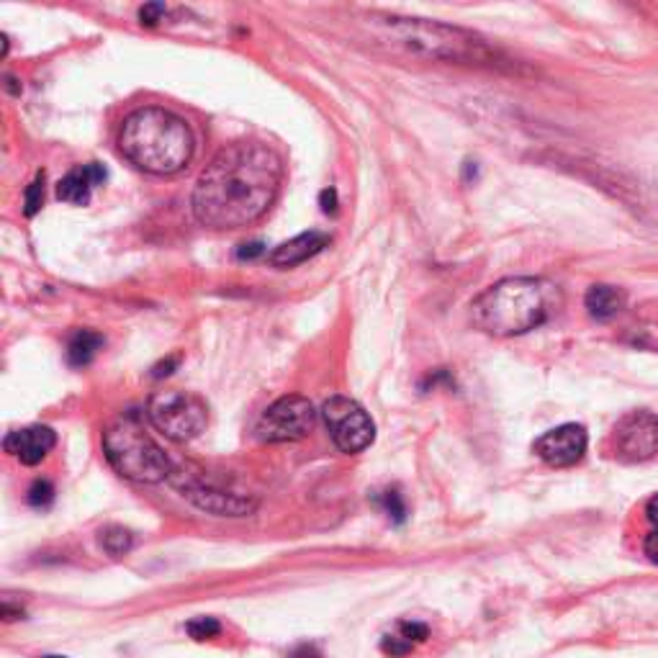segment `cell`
<instances>
[{
	"instance_id": "cell-30",
	"label": "cell",
	"mask_w": 658,
	"mask_h": 658,
	"mask_svg": "<svg viewBox=\"0 0 658 658\" xmlns=\"http://www.w3.org/2000/svg\"><path fill=\"white\" fill-rule=\"evenodd\" d=\"M42 658H64V656H42Z\"/></svg>"
},
{
	"instance_id": "cell-25",
	"label": "cell",
	"mask_w": 658,
	"mask_h": 658,
	"mask_svg": "<svg viewBox=\"0 0 658 658\" xmlns=\"http://www.w3.org/2000/svg\"><path fill=\"white\" fill-rule=\"evenodd\" d=\"M262 252H266V245H262V243H245L237 250V258L239 260H255V258H260Z\"/></svg>"
},
{
	"instance_id": "cell-22",
	"label": "cell",
	"mask_w": 658,
	"mask_h": 658,
	"mask_svg": "<svg viewBox=\"0 0 658 658\" xmlns=\"http://www.w3.org/2000/svg\"><path fill=\"white\" fill-rule=\"evenodd\" d=\"M42 207H44V173H39L32 183H28V188H26V193H24V211H26V216L39 214Z\"/></svg>"
},
{
	"instance_id": "cell-2",
	"label": "cell",
	"mask_w": 658,
	"mask_h": 658,
	"mask_svg": "<svg viewBox=\"0 0 658 658\" xmlns=\"http://www.w3.org/2000/svg\"><path fill=\"white\" fill-rule=\"evenodd\" d=\"M559 304V286L545 278H504L473 298L471 319L481 332L515 338L545 325Z\"/></svg>"
},
{
	"instance_id": "cell-1",
	"label": "cell",
	"mask_w": 658,
	"mask_h": 658,
	"mask_svg": "<svg viewBox=\"0 0 658 658\" xmlns=\"http://www.w3.org/2000/svg\"><path fill=\"white\" fill-rule=\"evenodd\" d=\"M283 183V157L258 139L226 144L196 180L193 216L209 230H245L273 207Z\"/></svg>"
},
{
	"instance_id": "cell-24",
	"label": "cell",
	"mask_w": 658,
	"mask_h": 658,
	"mask_svg": "<svg viewBox=\"0 0 658 658\" xmlns=\"http://www.w3.org/2000/svg\"><path fill=\"white\" fill-rule=\"evenodd\" d=\"M319 203L325 214H334V211H338V191H334V188H325L319 196Z\"/></svg>"
},
{
	"instance_id": "cell-21",
	"label": "cell",
	"mask_w": 658,
	"mask_h": 658,
	"mask_svg": "<svg viewBox=\"0 0 658 658\" xmlns=\"http://www.w3.org/2000/svg\"><path fill=\"white\" fill-rule=\"evenodd\" d=\"M26 502L32 504V507H36V509H47L49 504L55 502V486L49 484L47 479H36L34 484H32V489H28Z\"/></svg>"
},
{
	"instance_id": "cell-26",
	"label": "cell",
	"mask_w": 658,
	"mask_h": 658,
	"mask_svg": "<svg viewBox=\"0 0 658 658\" xmlns=\"http://www.w3.org/2000/svg\"><path fill=\"white\" fill-rule=\"evenodd\" d=\"M643 553L648 555V561L658 563V530L648 532L646 540H643Z\"/></svg>"
},
{
	"instance_id": "cell-17",
	"label": "cell",
	"mask_w": 658,
	"mask_h": 658,
	"mask_svg": "<svg viewBox=\"0 0 658 658\" xmlns=\"http://www.w3.org/2000/svg\"><path fill=\"white\" fill-rule=\"evenodd\" d=\"M104 345L106 340L101 338L98 332H93V329H78L68 340V363L72 368H85V365L96 361V355L104 350Z\"/></svg>"
},
{
	"instance_id": "cell-23",
	"label": "cell",
	"mask_w": 658,
	"mask_h": 658,
	"mask_svg": "<svg viewBox=\"0 0 658 658\" xmlns=\"http://www.w3.org/2000/svg\"><path fill=\"white\" fill-rule=\"evenodd\" d=\"M165 13H167L165 5L148 3V5H142V9H139V21H142L144 26H157L160 21H163Z\"/></svg>"
},
{
	"instance_id": "cell-14",
	"label": "cell",
	"mask_w": 658,
	"mask_h": 658,
	"mask_svg": "<svg viewBox=\"0 0 658 658\" xmlns=\"http://www.w3.org/2000/svg\"><path fill=\"white\" fill-rule=\"evenodd\" d=\"M329 245V237L321 232H304L298 237L289 239V243L278 245L273 252H270V266L275 268H296L306 262L314 255H319L325 247Z\"/></svg>"
},
{
	"instance_id": "cell-6",
	"label": "cell",
	"mask_w": 658,
	"mask_h": 658,
	"mask_svg": "<svg viewBox=\"0 0 658 658\" xmlns=\"http://www.w3.org/2000/svg\"><path fill=\"white\" fill-rule=\"evenodd\" d=\"M148 416L165 437L188 443L207 430L209 407L191 391H157L148 404Z\"/></svg>"
},
{
	"instance_id": "cell-13",
	"label": "cell",
	"mask_w": 658,
	"mask_h": 658,
	"mask_svg": "<svg viewBox=\"0 0 658 658\" xmlns=\"http://www.w3.org/2000/svg\"><path fill=\"white\" fill-rule=\"evenodd\" d=\"M108 178L106 167L101 163H87V165H78L64 175V178L57 183V199L64 203H72V207H85L91 201L93 188L101 186Z\"/></svg>"
},
{
	"instance_id": "cell-5",
	"label": "cell",
	"mask_w": 658,
	"mask_h": 658,
	"mask_svg": "<svg viewBox=\"0 0 658 658\" xmlns=\"http://www.w3.org/2000/svg\"><path fill=\"white\" fill-rule=\"evenodd\" d=\"M384 26L391 32V39L412 52L435 57V60L453 62H484L492 57L489 47L477 34L463 28H450L422 19H384Z\"/></svg>"
},
{
	"instance_id": "cell-7",
	"label": "cell",
	"mask_w": 658,
	"mask_h": 658,
	"mask_svg": "<svg viewBox=\"0 0 658 658\" xmlns=\"http://www.w3.org/2000/svg\"><path fill=\"white\" fill-rule=\"evenodd\" d=\"M321 420H325L332 443L348 456L363 453L376 440V425H373L371 414L355 399H327L325 407H321Z\"/></svg>"
},
{
	"instance_id": "cell-29",
	"label": "cell",
	"mask_w": 658,
	"mask_h": 658,
	"mask_svg": "<svg viewBox=\"0 0 658 658\" xmlns=\"http://www.w3.org/2000/svg\"><path fill=\"white\" fill-rule=\"evenodd\" d=\"M646 517H648V522L654 525V530H658V494L654 496V500H648Z\"/></svg>"
},
{
	"instance_id": "cell-8",
	"label": "cell",
	"mask_w": 658,
	"mask_h": 658,
	"mask_svg": "<svg viewBox=\"0 0 658 658\" xmlns=\"http://www.w3.org/2000/svg\"><path fill=\"white\" fill-rule=\"evenodd\" d=\"M317 427V409L306 397H283L262 412L258 437L266 443L304 440Z\"/></svg>"
},
{
	"instance_id": "cell-15",
	"label": "cell",
	"mask_w": 658,
	"mask_h": 658,
	"mask_svg": "<svg viewBox=\"0 0 658 658\" xmlns=\"http://www.w3.org/2000/svg\"><path fill=\"white\" fill-rule=\"evenodd\" d=\"M430 638V627L416 620H399L389 633L384 635L381 650L391 658H404L412 654L416 646H422Z\"/></svg>"
},
{
	"instance_id": "cell-16",
	"label": "cell",
	"mask_w": 658,
	"mask_h": 658,
	"mask_svg": "<svg viewBox=\"0 0 658 658\" xmlns=\"http://www.w3.org/2000/svg\"><path fill=\"white\" fill-rule=\"evenodd\" d=\"M625 294L615 286H604V283H597L587 291V298H584V306H587L589 317L597 321H607L612 317H618L620 312L625 309Z\"/></svg>"
},
{
	"instance_id": "cell-10",
	"label": "cell",
	"mask_w": 658,
	"mask_h": 658,
	"mask_svg": "<svg viewBox=\"0 0 658 658\" xmlns=\"http://www.w3.org/2000/svg\"><path fill=\"white\" fill-rule=\"evenodd\" d=\"M615 456L623 463H643L658 456V416L633 412L615 427Z\"/></svg>"
},
{
	"instance_id": "cell-9",
	"label": "cell",
	"mask_w": 658,
	"mask_h": 658,
	"mask_svg": "<svg viewBox=\"0 0 658 658\" xmlns=\"http://www.w3.org/2000/svg\"><path fill=\"white\" fill-rule=\"evenodd\" d=\"M171 481L186 500H191L196 507L209 512V515L243 517L250 515V512L258 507V502H255L250 494L232 492V489L219 486L214 481L199 477V473H186L175 468Z\"/></svg>"
},
{
	"instance_id": "cell-20",
	"label": "cell",
	"mask_w": 658,
	"mask_h": 658,
	"mask_svg": "<svg viewBox=\"0 0 658 658\" xmlns=\"http://www.w3.org/2000/svg\"><path fill=\"white\" fill-rule=\"evenodd\" d=\"M186 631H188V635H191L193 641L203 643V641L216 638V635L222 633V623H219L216 618H196V620H191V623L186 625Z\"/></svg>"
},
{
	"instance_id": "cell-19",
	"label": "cell",
	"mask_w": 658,
	"mask_h": 658,
	"mask_svg": "<svg viewBox=\"0 0 658 658\" xmlns=\"http://www.w3.org/2000/svg\"><path fill=\"white\" fill-rule=\"evenodd\" d=\"M376 502L393 525H401L407 520V502H404V496L399 494V489H384V492H378Z\"/></svg>"
},
{
	"instance_id": "cell-12",
	"label": "cell",
	"mask_w": 658,
	"mask_h": 658,
	"mask_svg": "<svg viewBox=\"0 0 658 658\" xmlns=\"http://www.w3.org/2000/svg\"><path fill=\"white\" fill-rule=\"evenodd\" d=\"M55 445H57V435H55V430L47 425H32L24 430H13V433L5 435V440H3L5 453H11V456L21 460L24 466L42 463V460L52 453Z\"/></svg>"
},
{
	"instance_id": "cell-27",
	"label": "cell",
	"mask_w": 658,
	"mask_h": 658,
	"mask_svg": "<svg viewBox=\"0 0 658 658\" xmlns=\"http://www.w3.org/2000/svg\"><path fill=\"white\" fill-rule=\"evenodd\" d=\"M289 658H321V654L314 643H302V646H296L294 650H291Z\"/></svg>"
},
{
	"instance_id": "cell-28",
	"label": "cell",
	"mask_w": 658,
	"mask_h": 658,
	"mask_svg": "<svg viewBox=\"0 0 658 658\" xmlns=\"http://www.w3.org/2000/svg\"><path fill=\"white\" fill-rule=\"evenodd\" d=\"M175 365H178V357H167V361H163V363H157L155 368H152V378H165V376H171L173 373V368Z\"/></svg>"
},
{
	"instance_id": "cell-18",
	"label": "cell",
	"mask_w": 658,
	"mask_h": 658,
	"mask_svg": "<svg viewBox=\"0 0 658 658\" xmlns=\"http://www.w3.org/2000/svg\"><path fill=\"white\" fill-rule=\"evenodd\" d=\"M131 545H134V536L127 528H121V525H108V528L101 530V548L108 555L129 553Z\"/></svg>"
},
{
	"instance_id": "cell-3",
	"label": "cell",
	"mask_w": 658,
	"mask_h": 658,
	"mask_svg": "<svg viewBox=\"0 0 658 658\" xmlns=\"http://www.w3.org/2000/svg\"><path fill=\"white\" fill-rule=\"evenodd\" d=\"M193 131L186 119L160 106L137 108L124 119L119 134L121 155L139 171L175 175L191 163Z\"/></svg>"
},
{
	"instance_id": "cell-11",
	"label": "cell",
	"mask_w": 658,
	"mask_h": 658,
	"mask_svg": "<svg viewBox=\"0 0 658 658\" xmlns=\"http://www.w3.org/2000/svg\"><path fill=\"white\" fill-rule=\"evenodd\" d=\"M587 445H589L587 430L572 422V425H561L551 430V433L540 435L532 448H536L538 458L545 460L548 466L568 468L579 463L584 453H587Z\"/></svg>"
},
{
	"instance_id": "cell-4",
	"label": "cell",
	"mask_w": 658,
	"mask_h": 658,
	"mask_svg": "<svg viewBox=\"0 0 658 658\" xmlns=\"http://www.w3.org/2000/svg\"><path fill=\"white\" fill-rule=\"evenodd\" d=\"M104 453L119 477L134 484L171 481L175 466L134 416L119 420L104 433Z\"/></svg>"
}]
</instances>
